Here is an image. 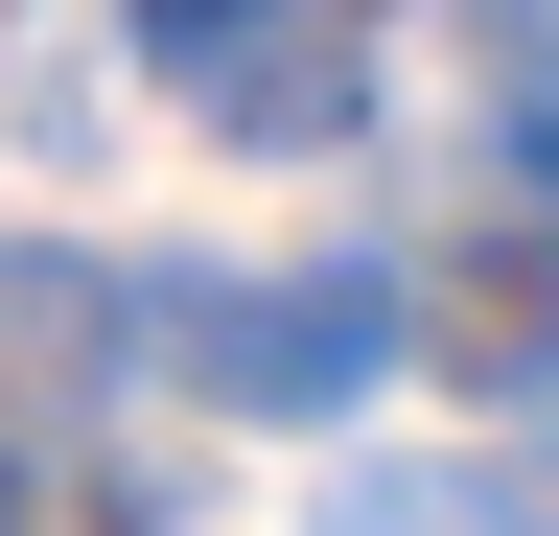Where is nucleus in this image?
I'll use <instances>...</instances> for the list:
<instances>
[{
    "label": "nucleus",
    "instance_id": "obj_1",
    "mask_svg": "<svg viewBox=\"0 0 559 536\" xmlns=\"http://www.w3.org/2000/svg\"><path fill=\"white\" fill-rule=\"evenodd\" d=\"M210 420H349V396L396 373V281H164L140 326Z\"/></svg>",
    "mask_w": 559,
    "mask_h": 536
},
{
    "label": "nucleus",
    "instance_id": "obj_2",
    "mask_svg": "<svg viewBox=\"0 0 559 536\" xmlns=\"http://www.w3.org/2000/svg\"><path fill=\"white\" fill-rule=\"evenodd\" d=\"M140 71H164L210 141H349L373 117V24H280V0H187V24H140Z\"/></svg>",
    "mask_w": 559,
    "mask_h": 536
},
{
    "label": "nucleus",
    "instance_id": "obj_3",
    "mask_svg": "<svg viewBox=\"0 0 559 536\" xmlns=\"http://www.w3.org/2000/svg\"><path fill=\"white\" fill-rule=\"evenodd\" d=\"M396 350H443V373H489V396H536V373H559V257H536V234L443 257V281L396 303Z\"/></svg>",
    "mask_w": 559,
    "mask_h": 536
},
{
    "label": "nucleus",
    "instance_id": "obj_4",
    "mask_svg": "<svg viewBox=\"0 0 559 536\" xmlns=\"http://www.w3.org/2000/svg\"><path fill=\"white\" fill-rule=\"evenodd\" d=\"M0 536H47V490H24V443H0Z\"/></svg>",
    "mask_w": 559,
    "mask_h": 536
}]
</instances>
